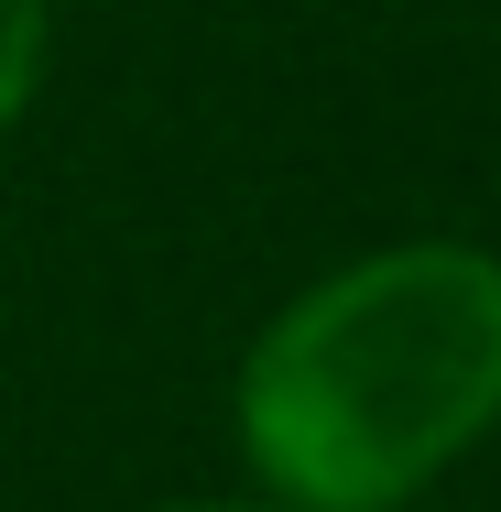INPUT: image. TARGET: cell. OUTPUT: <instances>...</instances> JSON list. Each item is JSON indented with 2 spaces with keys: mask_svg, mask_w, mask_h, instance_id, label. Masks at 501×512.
<instances>
[{
  "mask_svg": "<svg viewBox=\"0 0 501 512\" xmlns=\"http://www.w3.org/2000/svg\"><path fill=\"white\" fill-rule=\"evenodd\" d=\"M501 425V262L403 240L305 284L240 360V447L284 512H393Z\"/></svg>",
  "mask_w": 501,
  "mask_h": 512,
  "instance_id": "6da1fadb",
  "label": "cell"
},
{
  "mask_svg": "<svg viewBox=\"0 0 501 512\" xmlns=\"http://www.w3.org/2000/svg\"><path fill=\"white\" fill-rule=\"evenodd\" d=\"M33 77H44V0H0V131L22 120Z\"/></svg>",
  "mask_w": 501,
  "mask_h": 512,
  "instance_id": "7a4b0ae2",
  "label": "cell"
},
{
  "mask_svg": "<svg viewBox=\"0 0 501 512\" xmlns=\"http://www.w3.org/2000/svg\"><path fill=\"white\" fill-rule=\"evenodd\" d=\"M175 512H262V502H175Z\"/></svg>",
  "mask_w": 501,
  "mask_h": 512,
  "instance_id": "3957f363",
  "label": "cell"
},
{
  "mask_svg": "<svg viewBox=\"0 0 501 512\" xmlns=\"http://www.w3.org/2000/svg\"><path fill=\"white\" fill-rule=\"evenodd\" d=\"M393 512H403V502H393Z\"/></svg>",
  "mask_w": 501,
  "mask_h": 512,
  "instance_id": "277c9868",
  "label": "cell"
}]
</instances>
